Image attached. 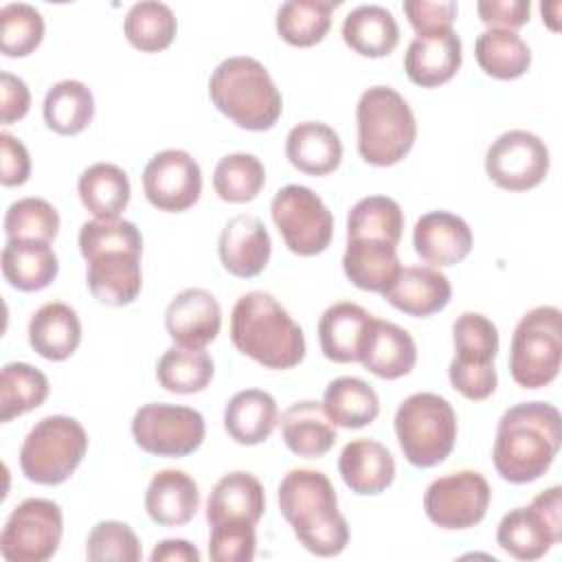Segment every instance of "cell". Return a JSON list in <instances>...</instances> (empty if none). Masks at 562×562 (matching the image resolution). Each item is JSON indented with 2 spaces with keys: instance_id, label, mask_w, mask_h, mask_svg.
<instances>
[{
  "instance_id": "obj_35",
  "label": "cell",
  "mask_w": 562,
  "mask_h": 562,
  "mask_svg": "<svg viewBox=\"0 0 562 562\" xmlns=\"http://www.w3.org/2000/svg\"><path fill=\"white\" fill-rule=\"evenodd\" d=\"M79 200L94 220H114L130 204V178L112 162L90 165L77 182Z\"/></svg>"
},
{
  "instance_id": "obj_23",
  "label": "cell",
  "mask_w": 562,
  "mask_h": 562,
  "mask_svg": "<svg viewBox=\"0 0 562 562\" xmlns=\"http://www.w3.org/2000/svg\"><path fill=\"white\" fill-rule=\"evenodd\" d=\"M395 310L426 318L441 312L452 296L450 279L430 266L402 268L393 285L382 294Z\"/></svg>"
},
{
  "instance_id": "obj_31",
  "label": "cell",
  "mask_w": 562,
  "mask_h": 562,
  "mask_svg": "<svg viewBox=\"0 0 562 562\" xmlns=\"http://www.w3.org/2000/svg\"><path fill=\"white\" fill-rule=\"evenodd\" d=\"M283 443L296 457L318 459L327 454L336 443V428L327 417L323 402L303 400L294 402L281 415Z\"/></svg>"
},
{
  "instance_id": "obj_19",
  "label": "cell",
  "mask_w": 562,
  "mask_h": 562,
  "mask_svg": "<svg viewBox=\"0 0 562 562\" xmlns=\"http://www.w3.org/2000/svg\"><path fill=\"white\" fill-rule=\"evenodd\" d=\"M474 237L468 222L450 211H430L413 228V246L422 261L435 268L461 263L472 250Z\"/></svg>"
},
{
  "instance_id": "obj_36",
  "label": "cell",
  "mask_w": 562,
  "mask_h": 562,
  "mask_svg": "<svg viewBox=\"0 0 562 562\" xmlns=\"http://www.w3.org/2000/svg\"><path fill=\"white\" fill-rule=\"evenodd\" d=\"M323 408L334 426L364 428L380 415V400L373 386L362 378L342 375L327 384Z\"/></svg>"
},
{
  "instance_id": "obj_54",
  "label": "cell",
  "mask_w": 562,
  "mask_h": 562,
  "mask_svg": "<svg viewBox=\"0 0 562 562\" xmlns=\"http://www.w3.org/2000/svg\"><path fill=\"white\" fill-rule=\"evenodd\" d=\"M151 562H200V551L189 540L167 538L154 547Z\"/></svg>"
},
{
  "instance_id": "obj_21",
  "label": "cell",
  "mask_w": 562,
  "mask_h": 562,
  "mask_svg": "<svg viewBox=\"0 0 562 562\" xmlns=\"http://www.w3.org/2000/svg\"><path fill=\"white\" fill-rule=\"evenodd\" d=\"M461 37L454 29L417 35L404 55L406 77L422 88H437L448 83L461 68Z\"/></svg>"
},
{
  "instance_id": "obj_12",
  "label": "cell",
  "mask_w": 562,
  "mask_h": 562,
  "mask_svg": "<svg viewBox=\"0 0 562 562\" xmlns=\"http://www.w3.org/2000/svg\"><path fill=\"white\" fill-rule=\"evenodd\" d=\"M206 435L202 413L180 404L151 402L132 419V437L140 450L156 457L180 459L195 452Z\"/></svg>"
},
{
  "instance_id": "obj_51",
  "label": "cell",
  "mask_w": 562,
  "mask_h": 562,
  "mask_svg": "<svg viewBox=\"0 0 562 562\" xmlns=\"http://www.w3.org/2000/svg\"><path fill=\"white\" fill-rule=\"evenodd\" d=\"M481 22L487 29L516 31L529 22L531 2L529 0H481L476 2Z\"/></svg>"
},
{
  "instance_id": "obj_10",
  "label": "cell",
  "mask_w": 562,
  "mask_h": 562,
  "mask_svg": "<svg viewBox=\"0 0 562 562\" xmlns=\"http://www.w3.org/2000/svg\"><path fill=\"white\" fill-rule=\"evenodd\" d=\"M270 215L285 246L299 257L327 250L334 237V215L318 193L303 184H285L270 202Z\"/></svg>"
},
{
  "instance_id": "obj_42",
  "label": "cell",
  "mask_w": 562,
  "mask_h": 562,
  "mask_svg": "<svg viewBox=\"0 0 562 562\" xmlns=\"http://www.w3.org/2000/svg\"><path fill=\"white\" fill-rule=\"evenodd\" d=\"M48 391V378L40 369L26 362L4 364L0 373V422L7 424L42 406Z\"/></svg>"
},
{
  "instance_id": "obj_43",
  "label": "cell",
  "mask_w": 562,
  "mask_h": 562,
  "mask_svg": "<svg viewBox=\"0 0 562 562\" xmlns=\"http://www.w3.org/2000/svg\"><path fill=\"white\" fill-rule=\"evenodd\" d=\"M404 231V213L393 198L369 195L358 200L347 213V239H382L400 244Z\"/></svg>"
},
{
  "instance_id": "obj_16",
  "label": "cell",
  "mask_w": 562,
  "mask_h": 562,
  "mask_svg": "<svg viewBox=\"0 0 562 562\" xmlns=\"http://www.w3.org/2000/svg\"><path fill=\"white\" fill-rule=\"evenodd\" d=\"M143 191L154 209L182 213L200 200V165L182 149H162L154 154L143 169Z\"/></svg>"
},
{
  "instance_id": "obj_1",
  "label": "cell",
  "mask_w": 562,
  "mask_h": 562,
  "mask_svg": "<svg viewBox=\"0 0 562 562\" xmlns=\"http://www.w3.org/2000/svg\"><path fill=\"white\" fill-rule=\"evenodd\" d=\"M560 441V411L547 402H520L498 419L492 448L494 468L503 481L531 483L551 468Z\"/></svg>"
},
{
  "instance_id": "obj_15",
  "label": "cell",
  "mask_w": 562,
  "mask_h": 562,
  "mask_svg": "<svg viewBox=\"0 0 562 562\" xmlns=\"http://www.w3.org/2000/svg\"><path fill=\"white\" fill-rule=\"evenodd\" d=\"M549 149L540 136L527 130L501 134L485 154L490 180L505 191H529L549 173Z\"/></svg>"
},
{
  "instance_id": "obj_4",
  "label": "cell",
  "mask_w": 562,
  "mask_h": 562,
  "mask_svg": "<svg viewBox=\"0 0 562 562\" xmlns=\"http://www.w3.org/2000/svg\"><path fill=\"white\" fill-rule=\"evenodd\" d=\"M209 97L226 119L250 132L274 127L283 110L281 92L266 66L246 55L228 57L213 70Z\"/></svg>"
},
{
  "instance_id": "obj_26",
  "label": "cell",
  "mask_w": 562,
  "mask_h": 562,
  "mask_svg": "<svg viewBox=\"0 0 562 562\" xmlns=\"http://www.w3.org/2000/svg\"><path fill=\"white\" fill-rule=\"evenodd\" d=\"M342 270L356 288L384 294L402 270L397 246L382 239H347Z\"/></svg>"
},
{
  "instance_id": "obj_13",
  "label": "cell",
  "mask_w": 562,
  "mask_h": 562,
  "mask_svg": "<svg viewBox=\"0 0 562 562\" xmlns=\"http://www.w3.org/2000/svg\"><path fill=\"white\" fill-rule=\"evenodd\" d=\"M61 533V507L48 498H26L2 527L0 553L9 562H46L57 553Z\"/></svg>"
},
{
  "instance_id": "obj_39",
  "label": "cell",
  "mask_w": 562,
  "mask_h": 562,
  "mask_svg": "<svg viewBox=\"0 0 562 562\" xmlns=\"http://www.w3.org/2000/svg\"><path fill=\"white\" fill-rule=\"evenodd\" d=\"M338 0H288L277 11V33L290 46L307 48L325 40Z\"/></svg>"
},
{
  "instance_id": "obj_18",
  "label": "cell",
  "mask_w": 562,
  "mask_h": 562,
  "mask_svg": "<svg viewBox=\"0 0 562 562\" xmlns=\"http://www.w3.org/2000/svg\"><path fill=\"white\" fill-rule=\"evenodd\" d=\"M140 255L134 250H101L86 259V283L90 294L110 307L136 301L143 288Z\"/></svg>"
},
{
  "instance_id": "obj_5",
  "label": "cell",
  "mask_w": 562,
  "mask_h": 562,
  "mask_svg": "<svg viewBox=\"0 0 562 562\" xmlns=\"http://www.w3.org/2000/svg\"><path fill=\"white\" fill-rule=\"evenodd\" d=\"M356 123L358 154L373 167L397 165L417 138V121L411 105L389 86H373L360 94Z\"/></svg>"
},
{
  "instance_id": "obj_32",
  "label": "cell",
  "mask_w": 562,
  "mask_h": 562,
  "mask_svg": "<svg viewBox=\"0 0 562 562\" xmlns=\"http://www.w3.org/2000/svg\"><path fill=\"white\" fill-rule=\"evenodd\" d=\"M59 272V259L48 241L7 239L2 248V274L20 292L48 288Z\"/></svg>"
},
{
  "instance_id": "obj_29",
  "label": "cell",
  "mask_w": 562,
  "mask_h": 562,
  "mask_svg": "<svg viewBox=\"0 0 562 562\" xmlns=\"http://www.w3.org/2000/svg\"><path fill=\"white\" fill-rule=\"evenodd\" d=\"M81 342V321L77 312L61 303H44L29 321L31 349L53 362L70 358Z\"/></svg>"
},
{
  "instance_id": "obj_45",
  "label": "cell",
  "mask_w": 562,
  "mask_h": 562,
  "mask_svg": "<svg viewBox=\"0 0 562 562\" xmlns=\"http://www.w3.org/2000/svg\"><path fill=\"white\" fill-rule=\"evenodd\" d=\"M42 13L26 4L13 2L0 9V50L4 57H26L44 40Z\"/></svg>"
},
{
  "instance_id": "obj_47",
  "label": "cell",
  "mask_w": 562,
  "mask_h": 562,
  "mask_svg": "<svg viewBox=\"0 0 562 562\" xmlns=\"http://www.w3.org/2000/svg\"><path fill=\"white\" fill-rule=\"evenodd\" d=\"M86 558L92 562H138L143 547L127 522L101 520L86 538Z\"/></svg>"
},
{
  "instance_id": "obj_41",
  "label": "cell",
  "mask_w": 562,
  "mask_h": 562,
  "mask_svg": "<svg viewBox=\"0 0 562 562\" xmlns=\"http://www.w3.org/2000/svg\"><path fill=\"white\" fill-rule=\"evenodd\" d=\"M123 33L140 53H158L171 46L178 33V20L169 4L145 0L130 7L123 20Z\"/></svg>"
},
{
  "instance_id": "obj_8",
  "label": "cell",
  "mask_w": 562,
  "mask_h": 562,
  "mask_svg": "<svg viewBox=\"0 0 562 562\" xmlns=\"http://www.w3.org/2000/svg\"><path fill=\"white\" fill-rule=\"evenodd\" d=\"M562 312L553 305L529 310L512 334L509 373L522 389H542L560 373Z\"/></svg>"
},
{
  "instance_id": "obj_27",
  "label": "cell",
  "mask_w": 562,
  "mask_h": 562,
  "mask_svg": "<svg viewBox=\"0 0 562 562\" xmlns=\"http://www.w3.org/2000/svg\"><path fill=\"white\" fill-rule=\"evenodd\" d=\"M415 362L417 347L413 336L391 321L373 318L360 364L382 380H397L408 375Z\"/></svg>"
},
{
  "instance_id": "obj_24",
  "label": "cell",
  "mask_w": 562,
  "mask_h": 562,
  "mask_svg": "<svg viewBox=\"0 0 562 562\" xmlns=\"http://www.w3.org/2000/svg\"><path fill=\"white\" fill-rule=\"evenodd\" d=\"M342 483L360 496L382 494L395 479V459L391 450L375 439H353L338 457Z\"/></svg>"
},
{
  "instance_id": "obj_34",
  "label": "cell",
  "mask_w": 562,
  "mask_h": 562,
  "mask_svg": "<svg viewBox=\"0 0 562 562\" xmlns=\"http://www.w3.org/2000/svg\"><path fill=\"white\" fill-rule=\"evenodd\" d=\"M345 44L362 57H386L400 42V26L393 13L380 4H360L342 20Z\"/></svg>"
},
{
  "instance_id": "obj_2",
  "label": "cell",
  "mask_w": 562,
  "mask_h": 562,
  "mask_svg": "<svg viewBox=\"0 0 562 562\" xmlns=\"http://www.w3.org/2000/svg\"><path fill=\"white\" fill-rule=\"evenodd\" d=\"M279 509L310 553L331 558L345 551L349 525L338 512V496L325 472L290 470L279 483Z\"/></svg>"
},
{
  "instance_id": "obj_49",
  "label": "cell",
  "mask_w": 562,
  "mask_h": 562,
  "mask_svg": "<svg viewBox=\"0 0 562 562\" xmlns=\"http://www.w3.org/2000/svg\"><path fill=\"white\" fill-rule=\"evenodd\" d=\"M257 551L255 525L226 520L211 527L209 558L213 562H250Z\"/></svg>"
},
{
  "instance_id": "obj_11",
  "label": "cell",
  "mask_w": 562,
  "mask_h": 562,
  "mask_svg": "<svg viewBox=\"0 0 562 562\" xmlns=\"http://www.w3.org/2000/svg\"><path fill=\"white\" fill-rule=\"evenodd\" d=\"M562 540V487L551 485L529 505L507 512L496 529L498 547L516 560H538Z\"/></svg>"
},
{
  "instance_id": "obj_46",
  "label": "cell",
  "mask_w": 562,
  "mask_h": 562,
  "mask_svg": "<svg viewBox=\"0 0 562 562\" xmlns=\"http://www.w3.org/2000/svg\"><path fill=\"white\" fill-rule=\"evenodd\" d=\"M59 233L57 209L42 198L15 200L4 213L7 239L24 241H53Z\"/></svg>"
},
{
  "instance_id": "obj_6",
  "label": "cell",
  "mask_w": 562,
  "mask_h": 562,
  "mask_svg": "<svg viewBox=\"0 0 562 562\" xmlns=\"http://www.w3.org/2000/svg\"><path fill=\"white\" fill-rule=\"evenodd\" d=\"M395 435L411 465L432 468L446 461L454 448V408L437 393H413L395 411Z\"/></svg>"
},
{
  "instance_id": "obj_7",
  "label": "cell",
  "mask_w": 562,
  "mask_h": 562,
  "mask_svg": "<svg viewBox=\"0 0 562 562\" xmlns=\"http://www.w3.org/2000/svg\"><path fill=\"white\" fill-rule=\"evenodd\" d=\"M88 450L83 426L68 415L40 419L20 448L22 474L37 485H59L72 476Z\"/></svg>"
},
{
  "instance_id": "obj_37",
  "label": "cell",
  "mask_w": 562,
  "mask_h": 562,
  "mask_svg": "<svg viewBox=\"0 0 562 562\" xmlns=\"http://www.w3.org/2000/svg\"><path fill=\"white\" fill-rule=\"evenodd\" d=\"M42 114L48 130L61 136H75L94 119L92 90L77 79H61L48 88Z\"/></svg>"
},
{
  "instance_id": "obj_48",
  "label": "cell",
  "mask_w": 562,
  "mask_h": 562,
  "mask_svg": "<svg viewBox=\"0 0 562 562\" xmlns=\"http://www.w3.org/2000/svg\"><path fill=\"white\" fill-rule=\"evenodd\" d=\"M79 250L83 259L101 250L143 252V235L130 220H90L79 228Z\"/></svg>"
},
{
  "instance_id": "obj_40",
  "label": "cell",
  "mask_w": 562,
  "mask_h": 562,
  "mask_svg": "<svg viewBox=\"0 0 562 562\" xmlns=\"http://www.w3.org/2000/svg\"><path fill=\"white\" fill-rule=\"evenodd\" d=\"M215 375V362L204 349H191L173 345L169 347L158 364L156 378L158 384L178 395H191L204 391Z\"/></svg>"
},
{
  "instance_id": "obj_25",
  "label": "cell",
  "mask_w": 562,
  "mask_h": 562,
  "mask_svg": "<svg viewBox=\"0 0 562 562\" xmlns=\"http://www.w3.org/2000/svg\"><path fill=\"white\" fill-rule=\"evenodd\" d=\"M200 509V490L182 470H160L145 490V512L160 527L187 525Z\"/></svg>"
},
{
  "instance_id": "obj_50",
  "label": "cell",
  "mask_w": 562,
  "mask_h": 562,
  "mask_svg": "<svg viewBox=\"0 0 562 562\" xmlns=\"http://www.w3.org/2000/svg\"><path fill=\"white\" fill-rule=\"evenodd\" d=\"M402 9L417 35H432V33L452 29V22L457 20V13H459V7L454 0H441V2L411 0V2H404Z\"/></svg>"
},
{
  "instance_id": "obj_14",
  "label": "cell",
  "mask_w": 562,
  "mask_h": 562,
  "mask_svg": "<svg viewBox=\"0 0 562 562\" xmlns=\"http://www.w3.org/2000/svg\"><path fill=\"white\" fill-rule=\"evenodd\" d=\"M492 487L481 472L459 470L435 479L424 494V509L439 529H470L479 525L490 507Z\"/></svg>"
},
{
  "instance_id": "obj_38",
  "label": "cell",
  "mask_w": 562,
  "mask_h": 562,
  "mask_svg": "<svg viewBox=\"0 0 562 562\" xmlns=\"http://www.w3.org/2000/svg\"><path fill=\"white\" fill-rule=\"evenodd\" d=\"M481 70L494 79L509 81L522 77L531 66V50L516 31L485 29L474 44Z\"/></svg>"
},
{
  "instance_id": "obj_30",
  "label": "cell",
  "mask_w": 562,
  "mask_h": 562,
  "mask_svg": "<svg viewBox=\"0 0 562 562\" xmlns=\"http://www.w3.org/2000/svg\"><path fill=\"white\" fill-rule=\"evenodd\" d=\"M285 156L301 173L327 176L342 160V143L327 123L303 121L288 132Z\"/></svg>"
},
{
  "instance_id": "obj_33",
  "label": "cell",
  "mask_w": 562,
  "mask_h": 562,
  "mask_svg": "<svg viewBox=\"0 0 562 562\" xmlns=\"http://www.w3.org/2000/svg\"><path fill=\"white\" fill-rule=\"evenodd\" d=\"M279 424V408L270 393L246 389L235 393L224 408V428L241 446L263 443Z\"/></svg>"
},
{
  "instance_id": "obj_17",
  "label": "cell",
  "mask_w": 562,
  "mask_h": 562,
  "mask_svg": "<svg viewBox=\"0 0 562 562\" xmlns=\"http://www.w3.org/2000/svg\"><path fill=\"white\" fill-rule=\"evenodd\" d=\"M165 327L180 347L204 349L222 329V307L204 288H187L165 310Z\"/></svg>"
},
{
  "instance_id": "obj_52",
  "label": "cell",
  "mask_w": 562,
  "mask_h": 562,
  "mask_svg": "<svg viewBox=\"0 0 562 562\" xmlns=\"http://www.w3.org/2000/svg\"><path fill=\"white\" fill-rule=\"evenodd\" d=\"M0 180L4 187H20L31 178V156L18 136L0 134Z\"/></svg>"
},
{
  "instance_id": "obj_20",
  "label": "cell",
  "mask_w": 562,
  "mask_h": 562,
  "mask_svg": "<svg viewBox=\"0 0 562 562\" xmlns=\"http://www.w3.org/2000/svg\"><path fill=\"white\" fill-rule=\"evenodd\" d=\"M217 252L226 272L239 279H252L268 266L272 241L261 220L235 215L220 233Z\"/></svg>"
},
{
  "instance_id": "obj_44",
  "label": "cell",
  "mask_w": 562,
  "mask_h": 562,
  "mask_svg": "<svg viewBox=\"0 0 562 562\" xmlns=\"http://www.w3.org/2000/svg\"><path fill=\"white\" fill-rule=\"evenodd\" d=\"M266 184L263 162L255 154L235 151L215 165L213 189L220 200L231 204H244L255 200Z\"/></svg>"
},
{
  "instance_id": "obj_28",
  "label": "cell",
  "mask_w": 562,
  "mask_h": 562,
  "mask_svg": "<svg viewBox=\"0 0 562 562\" xmlns=\"http://www.w3.org/2000/svg\"><path fill=\"white\" fill-rule=\"evenodd\" d=\"M266 512V492L261 481L244 470L224 474L206 501V522L213 527L226 520L257 525Z\"/></svg>"
},
{
  "instance_id": "obj_3",
  "label": "cell",
  "mask_w": 562,
  "mask_h": 562,
  "mask_svg": "<svg viewBox=\"0 0 562 562\" xmlns=\"http://www.w3.org/2000/svg\"><path fill=\"white\" fill-rule=\"evenodd\" d=\"M231 342L266 369H292L305 358V336L290 312L268 292L252 290L231 312Z\"/></svg>"
},
{
  "instance_id": "obj_22",
  "label": "cell",
  "mask_w": 562,
  "mask_h": 562,
  "mask_svg": "<svg viewBox=\"0 0 562 562\" xmlns=\"http://www.w3.org/2000/svg\"><path fill=\"white\" fill-rule=\"evenodd\" d=\"M373 316L358 303L338 301L318 321L321 351L331 362H360Z\"/></svg>"
},
{
  "instance_id": "obj_53",
  "label": "cell",
  "mask_w": 562,
  "mask_h": 562,
  "mask_svg": "<svg viewBox=\"0 0 562 562\" xmlns=\"http://www.w3.org/2000/svg\"><path fill=\"white\" fill-rule=\"evenodd\" d=\"M29 108H31L29 86L20 77L4 70L0 75V123L11 125L24 119L29 114Z\"/></svg>"
},
{
  "instance_id": "obj_9",
  "label": "cell",
  "mask_w": 562,
  "mask_h": 562,
  "mask_svg": "<svg viewBox=\"0 0 562 562\" xmlns=\"http://www.w3.org/2000/svg\"><path fill=\"white\" fill-rule=\"evenodd\" d=\"M452 342L454 358L448 367L450 384L472 402L487 400L496 391V325L479 312H463L452 323Z\"/></svg>"
}]
</instances>
